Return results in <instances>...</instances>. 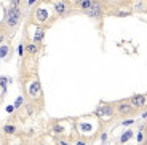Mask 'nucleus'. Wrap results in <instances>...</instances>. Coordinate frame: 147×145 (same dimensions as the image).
<instances>
[{
    "instance_id": "c756f323",
    "label": "nucleus",
    "mask_w": 147,
    "mask_h": 145,
    "mask_svg": "<svg viewBox=\"0 0 147 145\" xmlns=\"http://www.w3.org/2000/svg\"><path fill=\"white\" fill-rule=\"evenodd\" d=\"M146 128H147V124H146Z\"/></svg>"
},
{
    "instance_id": "423d86ee",
    "label": "nucleus",
    "mask_w": 147,
    "mask_h": 145,
    "mask_svg": "<svg viewBox=\"0 0 147 145\" xmlns=\"http://www.w3.org/2000/svg\"><path fill=\"white\" fill-rule=\"evenodd\" d=\"M96 116H99V118H104V116H112L114 115V107L112 105H101L96 109Z\"/></svg>"
},
{
    "instance_id": "39448f33",
    "label": "nucleus",
    "mask_w": 147,
    "mask_h": 145,
    "mask_svg": "<svg viewBox=\"0 0 147 145\" xmlns=\"http://www.w3.org/2000/svg\"><path fill=\"white\" fill-rule=\"evenodd\" d=\"M40 94H42V85H40V81L34 80L32 83L29 85V96L32 99H37Z\"/></svg>"
},
{
    "instance_id": "f3484780",
    "label": "nucleus",
    "mask_w": 147,
    "mask_h": 145,
    "mask_svg": "<svg viewBox=\"0 0 147 145\" xmlns=\"http://www.w3.org/2000/svg\"><path fill=\"white\" fill-rule=\"evenodd\" d=\"M21 104H22V97H18V99H16V102H15V105H13V107H15V109H18V107H21Z\"/></svg>"
},
{
    "instance_id": "a211bd4d",
    "label": "nucleus",
    "mask_w": 147,
    "mask_h": 145,
    "mask_svg": "<svg viewBox=\"0 0 147 145\" xmlns=\"http://www.w3.org/2000/svg\"><path fill=\"white\" fill-rule=\"evenodd\" d=\"M0 85H2V88H3V93H5V88H7V78H0Z\"/></svg>"
},
{
    "instance_id": "393cba45",
    "label": "nucleus",
    "mask_w": 147,
    "mask_h": 145,
    "mask_svg": "<svg viewBox=\"0 0 147 145\" xmlns=\"http://www.w3.org/2000/svg\"><path fill=\"white\" fill-rule=\"evenodd\" d=\"M13 110H15V107H13V105H10V107H7V112H8V113H11Z\"/></svg>"
},
{
    "instance_id": "6e6552de",
    "label": "nucleus",
    "mask_w": 147,
    "mask_h": 145,
    "mask_svg": "<svg viewBox=\"0 0 147 145\" xmlns=\"http://www.w3.org/2000/svg\"><path fill=\"white\" fill-rule=\"evenodd\" d=\"M55 11H56V15L63 16L64 13L67 11V3H66V2H63V0H58V2H55Z\"/></svg>"
},
{
    "instance_id": "1a4fd4ad",
    "label": "nucleus",
    "mask_w": 147,
    "mask_h": 145,
    "mask_svg": "<svg viewBox=\"0 0 147 145\" xmlns=\"http://www.w3.org/2000/svg\"><path fill=\"white\" fill-rule=\"evenodd\" d=\"M35 18H37V21H40V22L47 21L48 19V11L45 10V8H38V10L35 11Z\"/></svg>"
},
{
    "instance_id": "f8f14e48",
    "label": "nucleus",
    "mask_w": 147,
    "mask_h": 145,
    "mask_svg": "<svg viewBox=\"0 0 147 145\" xmlns=\"http://www.w3.org/2000/svg\"><path fill=\"white\" fill-rule=\"evenodd\" d=\"M26 51L29 53V54H37V53H38V48H37L35 43H29L26 46Z\"/></svg>"
},
{
    "instance_id": "4be33fe9",
    "label": "nucleus",
    "mask_w": 147,
    "mask_h": 145,
    "mask_svg": "<svg viewBox=\"0 0 147 145\" xmlns=\"http://www.w3.org/2000/svg\"><path fill=\"white\" fill-rule=\"evenodd\" d=\"M18 51H19V56H22V53H24V46H22V45H19Z\"/></svg>"
},
{
    "instance_id": "ddd939ff",
    "label": "nucleus",
    "mask_w": 147,
    "mask_h": 145,
    "mask_svg": "<svg viewBox=\"0 0 147 145\" xmlns=\"http://www.w3.org/2000/svg\"><path fill=\"white\" fill-rule=\"evenodd\" d=\"M131 137H133V131H129V129H128V131L125 132V134H123V136L120 137V142H121V144H125V142H128Z\"/></svg>"
},
{
    "instance_id": "a878e982",
    "label": "nucleus",
    "mask_w": 147,
    "mask_h": 145,
    "mask_svg": "<svg viewBox=\"0 0 147 145\" xmlns=\"http://www.w3.org/2000/svg\"><path fill=\"white\" fill-rule=\"evenodd\" d=\"M35 2H37V0H27V5H29V7H30V5H34V3H35Z\"/></svg>"
},
{
    "instance_id": "cd10ccee",
    "label": "nucleus",
    "mask_w": 147,
    "mask_h": 145,
    "mask_svg": "<svg viewBox=\"0 0 147 145\" xmlns=\"http://www.w3.org/2000/svg\"><path fill=\"white\" fill-rule=\"evenodd\" d=\"M2 42H3V35H0V43H2Z\"/></svg>"
},
{
    "instance_id": "bb28decb",
    "label": "nucleus",
    "mask_w": 147,
    "mask_h": 145,
    "mask_svg": "<svg viewBox=\"0 0 147 145\" xmlns=\"http://www.w3.org/2000/svg\"><path fill=\"white\" fill-rule=\"evenodd\" d=\"M77 145H86V144H85L83 140H78V142H77Z\"/></svg>"
},
{
    "instance_id": "5701e85b",
    "label": "nucleus",
    "mask_w": 147,
    "mask_h": 145,
    "mask_svg": "<svg viewBox=\"0 0 147 145\" xmlns=\"http://www.w3.org/2000/svg\"><path fill=\"white\" fill-rule=\"evenodd\" d=\"M133 121H134V120H126V121H123L121 124H123V126H128V124H131V123H133Z\"/></svg>"
},
{
    "instance_id": "4468645a",
    "label": "nucleus",
    "mask_w": 147,
    "mask_h": 145,
    "mask_svg": "<svg viewBox=\"0 0 147 145\" xmlns=\"http://www.w3.org/2000/svg\"><path fill=\"white\" fill-rule=\"evenodd\" d=\"M3 132H5V134H15L16 128L13 126V124H5V126H3Z\"/></svg>"
},
{
    "instance_id": "412c9836",
    "label": "nucleus",
    "mask_w": 147,
    "mask_h": 145,
    "mask_svg": "<svg viewBox=\"0 0 147 145\" xmlns=\"http://www.w3.org/2000/svg\"><path fill=\"white\" fill-rule=\"evenodd\" d=\"M144 140V134L139 131V134H138V142H142Z\"/></svg>"
},
{
    "instance_id": "2eb2a0df",
    "label": "nucleus",
    "mask_w": 147,
    "mask_h": 145,
    "mask_svg": "<svg viewBox=\"0 0 147 145\" xmlns=\"http://www.w3.org/2000/svg\"><path fill=\"white\" fill-rule=\"evenodd\" d=\"M51 131H53V132H55V134H63V132H64V128L61 126V124H55Z\"/></svg>"
},
{
    "instance_id": "9b49d317",
    "label": "nucleus",
    "mask_w": 147,
    "mask_h": 145,
    "mask_svg": "<svg viewBox=\"0 0 147 145\" xmlns=\"http://www.w3.org/2000/svg\"><path fill=\"white\" fill-rule=\"evenodd\" d=\"M133 10H134V11H146L147 10V3L144 2V0H139V2H136V3H134Z\"/></svg>"
},
{
    "instance_id": "7ed1b4c3",
    "label": "nucleus",
    "mask_w": 147,
    "mask_h": 145,
    "mask_svg": "<svg viewBox=\"0 0 147 145\" xmlns=\"http://www.w3.org/2000/svg\"><path fill=\"white\" fill-rule=\"evenodd\" d=\"M85 13H86L90 18L99 19V18H102V7H101V3L98 0H94V2H93V7L90 8L88 11H85Z\"/></svg>"
},
{
    "instance_id": "20e7f679",
    "label": "nucleus",
    "mask_w": 147,
    "mask_h": 145,
    "mask_svg": "<svg viewBox=\"0 0 147 145\" xmlns=\"http://www.w3.org/2000/svg\"><path fill=\"white\" fill-rule=\"evenodd\" d=\"M129 102H131V105L136 110H139V109H144V107H146L147 97H146V94H134L131 99H129Z\"/></svg>"
},
{
    "instance_id": "aec40b11",
    "label": "nucleus",
    "mask_w": 147,
    "mask_h": 145,
    "mask_svg": "<svg viewBox=\"0 0 147 145\" xmlns=\"http://www.w3.org/2000/svg\"><path fill=\"white\" fill-rule=\"evenodd\" d=\"M82 129L83 131H91V126H90V124H82Z\"/></svg>"
},
{
    "instance_id": "f03ea898",
    "label": "nucleus",
    "mask_w": 147,
    "mask_h": 145,
    "mask_svg": "<svg viewBox=\"0 0 147 145\" xmlns=\"http://www.w3.org/2000/svg\"><path fill=\"white\" fill-rule=\"evenodd\" d=\"M115 109H117V113L120 116H129V115H134V113L138 112V110L131 105V102H129V101L118 102V104L115 105Z\"/></svg>"
},
{
    "instance_id": "6ab92c4d",
    "label": "nucleus",
    "mask_w": 147,
    "mask_h": 145,
    "mask_svg": "<svg viewBox=\"0 0 147 145\" xmlns=\"http://www.w3.org/2000/svg\"><path fill=\"white\" fill-rule=\"evenodd\" d=\"M11 7H13V8H19V0H11Z\"/></svg>"
},
{
    "instance_id": "9d476101",
    "label": "nucleus",
    "mask_w": 147,
    "mask_h": 145,
    "mask_svg": "<svg viewBox=\"0 0 147 145\" xmlns=\"http://www.w3.org/2000/svg\"><path fill=\"white\" fill-rule=\"evenodd\" d=\"M43 37H45V29L38 27V29L35 30V35H34V43H35V45L42 43V40H43Z\"/></svg>"
},
{
    "instance_id": "c85d7f7f",
    "label": "nucleus",
    "mask_w": 147,
    "mask_h": 145,
    "mask_svg": "<svg viewBox=\"0 0 147 145\" xmlns=\"http://www.w3.org/2000/svg\"><path fill=\"white\" fill-rule=\"evenodd\" d=\"M38 145H45V144H38Z\"/></svg>"
},
{
    "instance_id": "f257e3e1",
    "label": "nucleus",
    "mask_w": 147,
    "mask_h": 145,
    "mask_svg": "<svg viewBox=\"0 0 147 145\" xmlns=\"http://www.w3.org/2000/svg\"><path fill=\"white\" fill-rule=\"evenodd\" d=\"M21 21V10L19 8H13L11 7L10 10L7 11V16H5V22H7L8 27H16Z\"/></svg>"
},
{
    "instance_id": "b1692460",
    "label": "nucleus",
    "mask_w": 147,
    "mask_h": 145,
    "mask_svg": "<svg viewBox=\"0 0 147 145\" xmlns=\"http://www.w3.org/2000/svg\"><path fill=\"white\" fill-rule=\"evenodd\" d=\"M58 145H69V142H66V140H58Z\"/></svg>"
},
{
    "instance_id": "dca6fc26",
    "label": "nucleus",
    "mask_w": 147,
    "mask_h": 145,
    "mask_svg": "<svg viewBox=\"0 0 147 145\" xmlns=\"http://www.w3.org/2000/svg\"><path fill=\"white\" fill-rule=\"evenodd\" d=\"M8 46H0V58H5V56L8 54Z\"/></svg>"
},
{
    "instance_id": "0eeeda50",
    "label": "nucleus",
    "mask_w": 147,
    "mask_h": 145,
    "mask_svg": "<svg viewBox=\"0 0 147 145\" xmlns=\"http://www.w3.org/2000/svg\"><path fill=\"white\" fill-rule=\"evenodd\" d=\"M93 2L94 0H75V7L80 8L82 11H88L93 7Z\"/></svg>"
}]
</instances>
